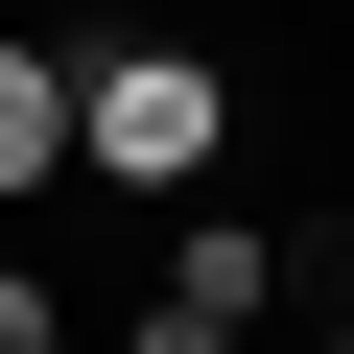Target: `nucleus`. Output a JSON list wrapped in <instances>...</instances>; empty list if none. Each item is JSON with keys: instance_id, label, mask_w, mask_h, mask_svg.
<instances>
[{"instance_id": "nucleus-2", "label": "nucleus", "mask_w": 354, "mask_h": 354, "mask_svg": "<svg viewBox=\"0 0 354 354\" xmlns=\"http://www.w3.org/2000/svg\"><path fill=\"white\" fill-rule=\"evenodd\" d=\"M165 307L260 330V307H283V213H189V236H165Z\"/></svg>"}, {"instance_id": "nucleus-3", "label": "nucleus", "mask_w": 354, "mask_h": 354, "mask_svg": "<svg viewBox=\"0 0 354 354\" xmlns=\"http://www.w3.org/2000/svg\"><path fill=\"white\" fill-rule=\"evenodd\" d=\"M48 165H71V48H24V24H0V213H24Z\"/></svg>"}, {"instance_id": "nucleus-4", "label": "nucleus", "mask_w": 354, "mask_h": 354, "mask_svg": "<svg viewBox=\"0 0 354 354\" xmlns=\"http://www.w3.org/2000/svg\"><path fill=\"white\" fill-rule=\"evenodd\" d=\"M0 354H71V307H48V283H24V260H0Z\"/></svg>"}, {"instance_id": "nucleus-6", "label": "nucleus", "mask_w": 354, "mask_h": 354, "mask_svg": "<svg viewBox=\"0 0 354 354\" xmlns=\"http://www.w3.org/2000/svg\"><path fill=\"white\" fill-rule=\"evenodd\" d=\"M330 354H354V307H330Z\"/></svg>"}, {"instance_id": "nucleus-5", "label": "nucleus", "mask_w": 354, "mask_h": 354, "mask_svg": "<svg viewBox=\"0 0 354 354\" xmlns=\"http://www.w3.org/2000/svg\"><path fill=\"white\" fill-rule=\"evenodd\" d=\"M118 354H260V330H213V307H142V330H118Z\"/></svg>"}, {"instance_id": "nucleus-1", "label": "nucleus", "mask_w": 354, "mask_h": 354, "mask_svg": "<svg viewBox=\"0 0 354 354\" xmlns=\"http://www.w3.org/2000/svg\"><path fill=\"white\" fill-rule=\"evenodd\" d=\"M71 165H95V189H189V165H236V71H213L189 24L71 48Z\"/></svg>"}]
</instances>
